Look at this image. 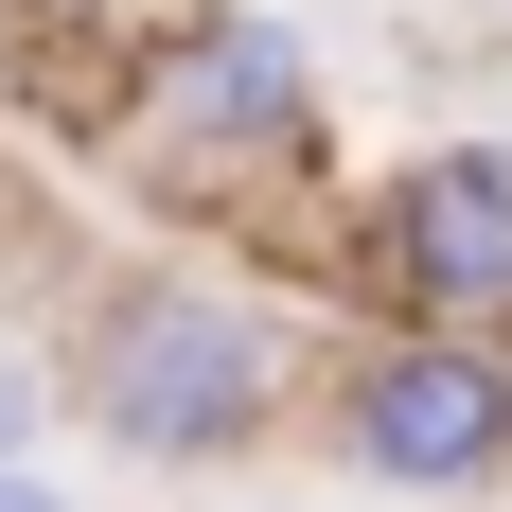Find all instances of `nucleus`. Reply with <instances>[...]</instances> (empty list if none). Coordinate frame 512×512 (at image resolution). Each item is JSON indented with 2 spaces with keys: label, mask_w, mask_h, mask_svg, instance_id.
<instances>
[{
  "label": "nucleus",
  "mask_w": 512,
  "mask_h": 512,
  "mask_svg": "<svg viewBox=\"0 0 512 512\" xmlns=\"http://www.w3.org/2000/svg\"><path fill=\"white\" fill-rule=\"evenodd\" d=\"M53 389H71V442L106 477L195 495V477H248L301 442L318 336L283 301H248L230 265H106L71 301V336H53Z\"/></svg>",
  "instance_id": "f257e3e1"
},
{
  "label": "nucleus",
  "mask_w": 512,
  "mask_h": 512,
  "mask_svg": "<svg viewBox=\"0 0 512 512\" xmlns=\"http://www.w3.org/2000/svg\"><path fill=\"white\" fill-rule=\"evenodd\" d=\"M318 36L283 0H159L142 18V71H124V142L159 195L195 212H265L283 177H318Z\"/></svg>",
  "instance_id": "f03ea898"
},
{
  "label": "nucleus",
  "mask_w": 512,
  "mask_h": 512,
  "mask_svg": "<svg viewBox=\"0 0 512 512\" xmlns=\"http://www.w3.org/2000/svg\"><path fill=\"white\" fill-rule=\"evenodd\" d=\"M301 442L336 460L354 512H495V495H512V336L354 318V336L318 354Z\"/></svg>",
  "instance_id": "7ed1b4c3"
},
{
  "label": "nucleus",
  "mask_w": 512,
  "mask_h": 512,
  "mask_svg": "<svg viewBox=\"0 0 512 512\" xmlns=\"http://www.w3.org/2000/svg\"><path fill=\"white\" fill-rule=\"evenodd\" d=\"M336 283L354 318H424V336H512V142L442 124L389 142L336 212Z\"/></svg>",
  "instance_id": "20e7f679"
},
{
  "label": "nucleus",
  "mask_w": 512,
  "mask_h": 512,
  "mask_svg": "<svg viewBox=\"0 0 512 512\" xmlns=\"http://www.w3.org/2000/svg\"><path fill=\"white\" fill-rule=\"evenodd\" d=\"M53 424H71L53 354H0V477H18V460H53Z\"/></svg>",
  "instance_id": "39448f33"
},
{
  "label": "nucleus",
  "mask_w": 512,
  "mask_h": 512,
  "mask_svg": "<svg viewBox=\"0 0 512 512\" xmlns=\"http://www.w3.org/2000/svg\"><path fill=\"white\" fill-rule=\"evenodd\" d=\"M159 0H0V36H142Z\"/></svg>",
  "instance_id": "423d86ee"
},
{
  "label": "nucleus",
  "mask_w": 512,
  "mask_h": 512,
  "mask_svg": "<svg viewBox=\"0 0 512 512\" xmlns=\"http://www.w3.org/2000/svg\"><path fill=\"white\" fill-rule=\"evenodd\" d=\"M0 512H89V477H71V460H18V477H0Z\"/></svg>",
  "instance_id": "0eeeda50"
},
{
  "label": "nucleus",
  "mask_w": 512,
  "mask_h": 512,
  "mask_svg": "<svg viewBox=\"0 0 512 512\" xmlns=\"http://www.w3.org/2000/svg\"><path fill=\"white\" fill-rule=\"evenodd\" d=\"M265 512H354V495H265Z\"/></svg>",
  "instance_id": "6e6552de"
}]
</instances>
